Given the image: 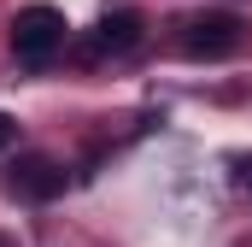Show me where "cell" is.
I'll return each instance as SVG.
<instances>
[{
    "mask_svg": "<svg viewBox=\"0 0 252 247\" xmlns=\"http://www.w3.org/2000/svg\"><path fill=\"white\" fill-rule=\"evenodd\" d=\"M64 47V12L59 6H24L12 18V53L24 65H47Z\"/></svg>",
    "mask_w": 252,
    "mask_h": 247,
    "instance_id": "6da1fadb",
    "label": "cell"
},
{
    "mask_svg": "<svg viewBox=\"0 0 252 247\" xmlns=\"http://www.w3.org/2000/svg\"><path fill=\"white\" fill-rule=\"evenodd\" d=\"M241 36H247V24L235 12H205V18L182 24V53L188 59H229L241 47Z\"/></svg>",
    "mask_w": 252,
    "mask_h": 247,
    "instance_id": "7a4b0ae2",
    "label": "cell"
},
{
    "mask_svg": "<svg viewBox=\"0 0 252 247\" xmlns=\"http://www.w3.org/2000/svg\"><path fill=\"white\" fill-rule=\"evenodd\" d=\"M6 188H12V194H24V200H53V194L64 188V171L53 165V159L30 153V159H18V165H12Z\"/></svg>",
    "mask_w": 252,
    "mask_h": 247,
    "instance_id": "3957f363",
    "label": "cell"
},
{
    "mask_svg": "<svg viewBox=\"0 0 252 247\" xmlns=\"http://www.w3.org/2000/svg\"><path fill=\"white\" fill-rule=\"evenodd\" d=\"M141 41V12H106L100 24H94V41H88V53H129Z\"/></svg>",
    "mask_w": 252,
    "mask_h": 247,
    "instance_id": "277c9868",
    "label": "cell"
},
{
    "mask_svg": "<svg viewBox=\"0 0 252 247\" xmlns=\"http://www.w3.org/2000/svg\"><path fill=\"white\" fill-rule=\"evenodd\" d=\"M12 141H18V124H12V118H6V112H0V153H6Z\"/></svg>",
    "mask_w": 252,
    "mask_h": 247,
    "instance_id": "5b68a950",
    "label": "cell"
},
{
    "mask_svg": "<svg viewBox=\"0 0 252 247\" xmlns=\"http://www.w3.org/2000/svg\"><path fill=\"white\" fill-rule=\"evenodd\" d=\"M235 171H241V194H247V200H252V159H241Z\"/></svg>",
    "mask_w": 252,
    "mask_h": 247,
    "instance_id": "8992f818",
    "label": "cell"
}]
</instances>
